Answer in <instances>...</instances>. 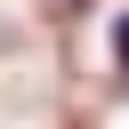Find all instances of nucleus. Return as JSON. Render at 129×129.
I'll list each match as a JSON object with an SVG mask.
<instances>
[{
	"mask_svg": "<svg viewBox=\"0 0 129 129\" xmlns=\"http://www.w3.org/2000/svg\"><path fill=\"white\" fill-rule=\"evenodd\" d=\"M113 64H121V73H129V16H121V24H113Z\"/></svg>",
	"mask_w": 129,
	"mask_h": 129,
	"instance_id": "1",
	"label": "nucleus"
}]
</instances>
